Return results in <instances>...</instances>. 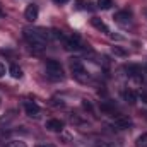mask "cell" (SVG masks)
I'll list each match as a JSON object with an SVG mask.
<instances>
[{
	"mask_svg": "<svg viewBox=\"0 0 147 147\" xmlns=\"http://www.w3.org/2000/svg\"><path fill=\"white\" fill-rule=\"evenodd\" d=\"M24 38L31 45V48L43 50L45 45H46V39H48V33L43 31V29H29V28H26L24 29Z\"/></svg>",
	"mask_w": 147,
	"mask_h": 147,
	"instance_id": "obj_1",
	"label": "cell"
},
{
	"mask_svg": "<svg viewBox=\"0 0 147 147\" xmlns=\"http://www.w3.org/2000/svg\"><path fill=\"white\" fill-rule=\"evenodd\" d=\"M46 77H48L50 80H55V82L63 80L65 74H63L62 65H60L57 60H48V62H46Z\"/></svg>",
	"mask_w": 147,
	"mask_h": 147,
	"instance_id": "obj_2",
	"label": "cell"
},
{
	"mask_svg": "<svg viewBox=\"0 0 147 147\" xmlns=\"http://www.w3.org/2000/svg\"><path fill=\"white\" fill-rule=\"evenodd\" d=\"M45 127H46V130H50V132H62L63 127H65V123H63L62 120L51 118V120H48V121L45 123Z\"/></svg>",
	"mask_w": 147,
	"mask_h": 147,
	"instance_id": "obj_3",
	"label": "cell"
},
{
	"mask_svg": "<svg viewBox=\"0 0 147 147\" xmlns=\"http://www.w3.org/2000/svg\"><path fill=\"white\" fill-rule=\"evenodd\" d=\"M38 14H39V10H38V5H34V3L28 5V7H26V10H24V17H26L29 22H34V21H36Z\"/></svg>",
	"mask_w": 147,
	"mask_h": 147,
	"instance_id": "obj_4",
	"label": "cell"
},
{
	"mask_svg": "<svg viewBox=\"0 0 147 147\" xmlns=\"http://www.w3.org/2000/svg\"><path fill=\"white\" fill-rule=\"evenodd\" d=\"M118 24H128L130 22V19H132V14L128 12V10H120V12H116L115 14V17H113Z\"/></svg>",
	"mask_w": 147,
	"mask_h": 147,
	"instance_id": "obj_5",
	"label": "cell"
},
{
	"mask_svg": "<svg viewBox=\"0 0 147 147\" xmlns=\"http://www.w3.org/2000/svg\"><path fill=\"white\" fill-rule=\"evenodd\" d=\"M70 70H72V74L75 75V77H80V75H84V74H86L82 62H80V60H77V58H75L74 62H70Z\"/></svg>",
	"mask_w": 147,
	"mask_h": 147,
	"instance_id": "obj_6",
	"label": "cell"
},
{
	"mask_svg": "<svg viewBox=\"0 0 147 147\" xmlns=\"http://www.w3.org/2000/svg\"><path fill=\"white\" fill-rule=\"evenodd\" d=\"M24 110L28 116H38L39 115V106H38L34 101H26L24 103Z\"/></svg>",
	"mask_w": 147,
	"mask_h": 147,
	"instance_id": "obj_7",
	"label": "cell"
},
{
	"mask_svg": "<svg viewBox=\"0 0 147 147\" xmlns=\"http://www.w3.org/2000/svg\"><path fill=\"white\" fill-rule=\"evenodd\" d=\"M91 24H92L98 31H101V33H105V34H108V33H110V28L106 26V22H105V21H101L99 17H92V19H91Z\"/></svg>",
	"mask_w": 147,
	"mask_h": 147,
	"instance_id": "obj_8",
	"label": "cell"
},
{
	"mask_svg": "<svg viewBox=\"0 0 147 147\" xmlns=\"http://www.w3.org/2000/svg\"><path fill=\"white\" fill-rule=\"evenodd\" d=\"M115 125L123 130V128H128V127L132 125V120H130L128 116H125V115H120V116L115 118Z\"/></svg>",
	"mask_w": 147,
	"mask_h": 147,
	"instance_id": "obj_9",
	"label": "cell"
},
{
	"mask_svg": "<svg viewBox=\"0 0 147 147\" xmlns=\"http://www.w3.org/2000/svg\"><path fill=\"white\" fill-rule=\"evenodd\" d=\"M137 98H139V96L135 94L134 89H125V91H123V99L128 101L130 105H135V103H137Z\"/></svg>",
	"mask_w": 147,
	"mask_h": 147,
	"instance_id": "obj_10",
	"label": "cell"
},
{
	"mask_svg": "<svg viewBox=\"0 0 147 147\" xmlns=\"http://www.w3.org/2000/svg\"><path fill=\"white\" fill-rule=\"evenodd\" d=\"M65 43H67L69 50H80V39H79L77 34H74L70 39H65Z\"/></svg>",
	"mask_w": 147,
	"mask_h": 147,
	"instance_id": "obj_11",
	"label": "cell"
},
{
	"mask_svg": "<svg viewBox=\"0 0 147 147\" xmlns=\"http://www.w3.org/2000/svg\"><path fill=\"white\" fill-rule=\"evenodd\" d=\"M111 53L115 55V57H121V58H125V57H128V51L123 48V46H111Z\"/></svg>",
	"mask_w": 147,
	"mask_h": 147,
	"instance_id": "obj_12",
	"label": "cell"
},
{
	"mask_svg": "<svg viewBox=\"0 0 147 147\" xmlns=\"http://www.w3.org/2000/svg\"><path fill=\"white\" fill-rule=\"evenodd\" d=\"M9 72H10V75H12L14 79H21V77H22V69H21L19 65H10Z\"/></svg>",
	"mask_w": 147,
	"mask_h": 147,
	"instance_id": "obj_13",
	"label": "cell"
},
{
	"mask_svg": "<svg viewBox=\"0 0 147 147\" xmlns=\"http://www.w3.org/2000/svg\"><path fill=\"white\" fill-rule=\"evenodd\" d=\"M127 72H128V75H130V77H140L142 70H140L137 65H130V67H127Z\"/></svg>",
	"mask_w": 147,
	"mask_h": 147,
	"instance_id": "obj_14",
	"label": "cell"
},
{
	"mask_svg": "<svg viewBox=\"0 0 147 147\" xmlns=\"http://www.w3.org/2000/svg\"><path fill=\"white\" fill-rule=\"evenodd\" d=\"M111 5H113V2H111V0H98V7H99V9H103V10L111 9Z\"/></svg>",
	"mask_w": 147,
	"mask_h": 147,
	"instance_id": "obj_15",
	"label": "cell"
},
{
	"mask_svg": "<svg viewBox=\"0 0 147 147\" xmlns=\"http://www.w3.org/2000/svg\"><path fill=\"white\" fill-rule=\"evenodd\" d=\"M137 147H147V134H142L137 139Z\"/></svg>",
	"mask_w": 147,
	"mask_h": 147,
	"instance_id": "obj_16",
	"label": "cell"
},
{
	"mask_svg": "<svg viewBox=\"0 0 147 147\" xmlns=\"http://www.w3.org/2000/svg\"><path fill=\"white\" fill-rule=\"evenodd\" d=\"M7 147H28L26 146V142H22V140H12V142H9Z\"/></svg>",
	"mask_w": 147,
	"mask_h": 147,
	"instance_id": "obj_17",
	"label": "cell"
},
{
	"mask_svg": "<svg viewBox=\"0 0 147 147\" xmlns=\"http://www.w3.org/2000/svg\"><path fill=\"white\" fill-rule=\"evenodd\" d=\"M139 99H140L144 105H147V91H142V92L139 94Z\"/></svg>",
	"mask_w": 147,
	"mask_h": 147,
	"instance_id": "obj_18",
	"label": "cell"
},
{
	"mask_svg": "<svg viewBox=\"0 0 147 147\" xmlns=\"http://www.w3.org/2000/svg\"><path fill=\"white\" fill-rule=\"evenodd\" d=\"M53 34H55V38H58V39H63V41H65V36H63V33H62V31L53 29Z\"/></svg>",
	"mask_w": 147,
	"mask_h": 147,
	"instance_id": "obj_19",
	"label": "cell"
},
{
	"mask_svg": "<svg viewBox=\"0 0 147 147\" xmlns=\"http://www.w3.org/2000/svg\"><path fill=\"white\" fill-rule=\"evenodd\" d=\"M5 74H7V69H5V63H2V62H0V77H3Z\"/></svg>",
	"mask_w": 147,
	"mask_h": 147,
	"instance_id": "obj_20",
	"label": "cell"
},
{
	"mask_svg": "<svg viewBox=\"0 0 147 147\" xmlns=\"http://www.w3.org/2000/svg\"><path fill=\"white\" fill-rule=\"evenodd\" d=\"M101 110H103V111H108V113H110V111H113V108H111L110 105H106V103H103V105H101Z\"/></svg>",
	"mask_w": 147,
	"mask_h": 147,
	"instance_id": "obj_21",
	"label": "cell"
},
{
	"mask_svg": "<svg viewBox=\"0 0 147 147\" xmlns=\"http://www.w3.org/2000/svg\"><path fill=\"white\" fill-rule=\"evenodd\" d=\"M82 106H84V108H86V110H92V106H91V103H87V101H86V99H84V101H82Z\"/></svg>",
	"mask_w": 147,
	"mask_h": 147,
	"instance_id": "obj_22",
	"label": "cell"
},
{
	"mask_svg": "<svg viewBox=\"0 0 147 147\" xmlns=\"http://www.w3.org/2000/svg\"><path fill=\"white\" fill-rule=\"evenodd\" d=\"M53 2H55V3H58V5H63V3H67L69 0H53Z\"/></svg>",
	"mask_w": 147,
	"mask_h": 147,
	"instance_id": "obj_23",
	"label": "cell"
},
{
	"mask_svg": "<svg viewBox=\"0 0 147 147\" xmlns=\"http://www.w3.org/2000/svg\"><path fill=\"white\" fill-rule=\"evenodd\" d=\"M36 147H55V146H51V144H38Z\"/></svg>",
	"mask_w": 147,
	"mask_h": 147,
	"instance_id": "obj_24",
	"label": "cell"
},
{
	"mask_svg": "<svg viewBox=\"0 0 147 147\" xmlns=\"http://www.w3.org/2000/svg\"><path fill=\"white\" fill-rule=\"evenodd\" d=\"M111 38H113V39H123V38L118 36V34H111Z\"/></svg>",
	"mask_w": 147,
	"mask_h": 147,
	"instance_id": "obj_25",
	"label": "cell"
},
{
	"mask_svg": "<svg viewBox=\"0 0 147 147\" xmlns=\"http://www.w3.org/2000/svg\"><path fill=\"white\" fill-rule=\"evenodd\" d=\"M0 17H3V12H2V10H0Z\"/></svg>",
	"mask_w": 147,
	"mask_h": 147,
	"instance_id": "obj_26",
	"label": "cell"
},
{
	"mask_svg": "<svg viewBox=\"0 0 147 147\" xmlns=\"http://www.w3.org/2000/svg\"><path fill=\"white\" fill-rule=\"evenodd\" d=\"M0 106H2V101H0Z\"/></svg>",
	"mask_w": 147,
	"mask_h": 147,
	"instance_id": "obj_27",
	"label": "cell"
}]
</instances>
